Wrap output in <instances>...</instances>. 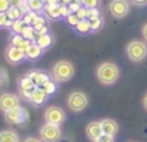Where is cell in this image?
Masks as SVG:
<instances>
[{
	"mask_svg": "<svg viewBox=\"0 0 147 142\" xmlns=\"http://www.w3.org/2000/svg\"><path fill=\"white\" fill-rule=\"evenodd\" d=\"M119 75H120L119 67L110 61L101 63L96 68V77H97L98 83L103 85H113L119 80Z\"/></svg>",
	"mask_w": 147,
	"mask_h": 142,
	"instance_id": "1",
	"label": "cell"
},
{
	"mask_svg": "<svg viewBox=\"0 0 147 142\" xmlns=\"http://www.w3.org/2000/svg\"><path fill=\"white\" fill-rule=\"evenodd\" d=\"M51 75H53L56 83H66V81L71 80L73 75H74V65H73V63H70L67 60L57 61L53 65V68H51Z\"/></svg>",
	"mask_w": 147,
	"mask_h": 142,
	"instance_id": "2",
	"label": "cell"
},
{
	"mask_svg": "<svg viewBox=\"0 0 147 142\" xmlns=\"http://www.w3.org/2000/svg\"><path fill=\"white\" fill-rule=\"evenodd\" d=\"M126 53L133 63H140L147 57V44L140 40H133L127 44Z\"/></svg>",
	"mask_w": 147,
	"mask_h": 142,
	"instance_id": "3",
	"label": "cell"
},
{
	"mask_svg": "<svg viewBox=\"0 0 147 142\" xmlns=\"http://www.w3.org/2000/svg\"><path fill=\"white\" fill-rule=\"evenodd\" d=\"M67 105L73 112H82L89 105V98L83 91H73L67 98Z\"/></svg>",
	"mask_w": 147,
	"mask_h": 142,
	"instance_id": "4",
	"label": "cell"
},
{
	"mask_svg": "<svg viewBox=\"0 0 147 142\" xmlns=\"http://www.w3.org/2000/svg\"><path fill=\"white\" fill-rule=\"evenodd\" d=\"M27 118H29L27 111L23 107H20V105L19 107H14V108H11V109H9V111L4 112V119L9 124L23 125V124L27 122Z\"/></svg>",
	"mask_w": 147,
	"mask_h": 142,
	"instance_id": "5",
	"label": "cell"
},
{
	"mask_svg": "<svg viewBox=\"0 0 147 142\" xmlns=\"http://www.w3.org/2000/svg\"><path fill=\"white\" fill-rule=\"evenodd\" d=\"M45 119H46L47 124L60 127L66 121V112H64L63 108L56 107V105H51V107H49L45 111Z\"/></svg>",
	"mask_w": 147,
	"mask_h": 142,
	"instance_id": "6",
	"label": "cell"
},
{
	"mask_svg": "<svg viewBox=\"0 0 147 142\" xmlns=\"http://www.w3.org/2000/svg\"><path fill=\"white\" fill-rule=\"evenodd\" d=\"M39 135H40L42 142H57L61 137V131H60V127L46 122L39 129Z\"/></svg>",
	"mask_w": 147,
	"mask_h": 142,
	"instance_id": "7",
	"label": "cell"
},
{
	"mask_svg": "<svg viewBox=\"0 0 147 142\" xmlns=\"http://www.w3.org/2000/svg\"><path fill=\"white\" fill-rule=\"evenodd\" d=\"M109 11L116 19H123L130 11V4L127 0H111L109 4Z\"/></svg>",
	"mask_w": 147,
	"mask_h": 142,
	"instance_id": "8",
	"label": "cell"
},
{
	"mask_svg": "<svg viewBox=\"0 0 147 142\" xmlns=\"http://www.w3.org/2000/svg\"><path fill=\"white\" fill-rule=\"evenodd\" d=\"M4 58L9 64H19L22 63L24 58H26V53L22 51L19 47H13V46H9L4 51Z\"/></svg>",
	"mask_w": 147,
	"mask_h": 142,
	"instance_id": "9",
	"label": "cell"
},
{
	"mask_svg": "<svg viewBox=\"0 0 147 142\" xmlns=\"http://www.w3.org/2000/svg\"><path fill=\"white\" fill-rule=\"evenodd\" d=\"M19 105H20V98L16 94L4 93V94L0 95V109L3 112H6L14 107H19Z\"/></svg>",
	"mask_w": 147,
	"mask_h": 142,
	"instance_id": "10",
	"label": "cell"
},
{
	"mask_svg": "<svg viewBox=\"0 0 147 142\" xmlns=\"http://www.w3.org/2000/svg\"><path fill=\"white\" fill-rule=\"evenodd\" d=\"M36 88H37V87H36V84L32 81L30 77L24 75V77H22V78L19 80V91H20V95H22L23 98L30 99V95H32V93H33Z\"/></svg>",
	"mask_w": 147,
	"mask_h": 142,
	"instance_id": "11",
	"label": "cell"
},
{
	"mask_svg": "<svg viewBox=\"0 0 147 142\" xmlns=\"http://www.w3.org/2000/svg\"><path fill=\"white\" fill-rule=\"evenodd\" d=\"M86 135L90 141L96 142L103 135V129H101V125H100V121H92L87 124L86 127Z\"/></svg>",
	"mask_w": 147,
	"mask_h": 142,
	"instance_id": "12",
	"label": "cell"
},
{
	"mask_svg": "<svg viewBox=\"0 0 147 142\" xmlns=\"http://www.w3.org/2000/svg\"><path fill=\"white\" fill-rule=\"evenodd\" d=\"M27 77L32 78V81L36 84V87H42L43 84L50 81V75L42 70H32V71L27 73Z\"/></svg>",
	"mask_w": 147,
	"mask_h": 142,
	"instance_id": "13",
	"label": "cell"
},
{
	"mask_svg": "<svg viewBox=\"0 0 147 142\" xmlns=\"http://www.w3.org/2000/svg\"><path fill=\"white\" fill-rule=\"evenodd\" d=\"M100 125H101V129H103V134L106 135H116L119 132V124L111 119V118H104L100 121Z\"/></svg>",
	"mask_w": 147,
	"mask_h": 142,
	"instance_id": "14",
	"label": "cell"
},
{
	"mask_svg": "<svg viewBox=\"0 0 147 142\" xmlns=\"http://www.w3.org/2000/svg\"><path fill=\"white\" fill-rule=\"evenodd\" d=\"M30 44H32V41H29V40H26L22 34H13L11 37H10V46H13V47H19L22 51H27V48L30 47Z\"/></svg>",
	"mask_w": 147,
	"mask_h": 142,
	"instance_id": "15",
	"label": "cell"
},
{
	"mask_svg": "<svg viewBox=\"0 0 147 142\" xmlns=\"http://www.w3.org/2000/svg\"><path fill=\"white\" fill-rule=\"evenodd\" d=\"M47 97L49 95L46 94L40 87H37L33 93H32V95H30V102L33 104V105H36V107H40V105H43L46 101H47Z\"/></svg>",
	"mask_w": 147,
	"mask_h": 142,
	"instance_id": "16",
	"label": "cell"
},
{
	"mask_svg": "<svg viewBox=\"0 0 147 142\" xmlns=\"http://www.w3.org/2000/svg\"><path fill=\"white\" fill-rule=\"evenodd\" d=\"M0 142H20V137L13 129L0 131Z\"/></svg>",
	"mask_w": 147,
	"mask_h": 142,
	"instance_id": "17",
	"label": "cell"
},
{
	"mask_svg": "<svg viewBox=\"0 0 147 142\" xmlns=\"http://www.w3.org/2000/svg\"><path fill=\"white\" fill-rule=\"evenodd\" d=\"M42 53H43V48L40 47L37 43H32L30 47L27 48V51H26V58L36 60V58H39L42 55Z\"/></svg>",
	"mask_w": 147,
	"mask_h": 142,
	"instance_id": "18",
	"label": "cell"
},
{
	"mask_svg": "<svg viewBox=\"0 0 147 142\" xmlns=\"http://www.w3.org/2000/svg\"><path fill=\"white\" fill-rule=\"evenodd\" d=\"M76 31L80 33V34H87L92 31V21L89 19H84V20H80L77 24H76Z\"/></svg>",
	"mask_w": 147,
	"mask_h": 142,
	"instance_id": "19",
	"label": "cell"
},
{
	"mask_svg": "<svg viewBox=\"0 0 147 142\" xmlns=\"http://www.w3.org/2000/svg\"><path fill=\"white\" fill-rule=\"evenodd\" d=\"M43 10H45V13L49 16L50 19H59V17H61L60 16V4H57V6L46 4Z\"/></svg>",
	"mask_w": 147,
	"mask_h": 142,
	"instance_id": "20",
	"label": "cell"
},
{
	"mask_svg": "<svg viewBox=\"0 0 147 142\" xmlns=\"http://www.w3.org/2000/svg\"><path fill=\"white\" fill-rule=\"evenodd\" d=\"M27 6H29V10L30 11L40 13V11H43L46 3L43 0H27Z\"/></svg>",
	"mask_w": 147,
	"mask_h": 142,
	"instance_id": "21",
	"label": "cell"
},
{
	"mask_svg": "<svg viewBox=\"0 0 147 142\" xmlns=\"http://www.w3.org/2000/svg\"><path fill=\"white\" fill-rule=\"evenodd\" d=\"M22 36H23L26 40L32 41V43H36V40H37L36 30L33 29V26H26V27L23 29V31H22Z\"/></svg>",
	"mask_w": 147,
	"mask_h": 142,
	"instance_id": "22",
	"label": "cell"
},
{
	"mask_svg": "<svg viewBox=\"0 0 147 142\" xmlns=\"http://www.w3.org/2000/svg\"><path fill=\"white\" fill-rule=\"evenodd\" d=\"M36 43L43 48V50H46V48H49L50 46L53 44V36L49 34V33H47V34H45V36H40V37H37Z\"/></svg>",
	"mask_w": 147,
	"mask_h": 142,
	"instance_id": "23",
	"label": "cell"
},
{
	"mask_svg": "<svg viewBox=\"0 0 147 142\" xmlns=\"http://www.w3.org/2000/svg\"><path fill=\"white\" fill-rule=\"evenodd\" d=\"M6 14H7V19H9V20H13V21L23 19V14H22V11H20L19 7H13V6H10V9L6 11Z\"/></svg>",
	"mask_w": 147,
	"mask_h": 142,
	"instance_id": "24",
	"label": "cell"
},
{
	"mask_svg": "<svg viewBox=\"0 0 147 142\" xmlns=\"http://www.w3.org/2000/svg\"><path fill=\"white\" fill-rule=\"evenodd\" d=\"M27 24L23 21V19H20V20H16V21H13V24H11V30H13V33H16V34H22V31H23V29L26 27Z\"/></svg>",
	"mask_w": 147,
	"mask_h": 142,
	"instance_id": "25",
	"label": "cell"
},
{
	"mask_svg": "<svg viewBox=\"0 0 147 142\" xmlns=\"http://www.w3.org/2000/svg\"><path fill=\"white\" fill-rule=\"evenodd\" d=\"M40 88H42V90H43V91H45V93H46L47 95L54 94V93H56V90H57V87H56V83H54V81H51V80H50V81H47L46 84H43Z\"/></svg>",
	"mask_w": 147,
	"mask_h": 142,
	"instance_id": "26",
	"label": "cell"
},
{
	"mask_svg": "<svg viewBox=\"0 0 147 142\" xmlns=\"http://www.w3.org/2000/svg\"><path fill=\"white\" fill-rule=\"evenodd\" d=\"M100 17V11H98V9H87V19L90 20V21H93V20H96Z\"/></svg>",
	"mask_w": 147,
	"mask_h": 142,
	"instance_id": "27",
	"label": "cell"
},
{
	"mask_svg": "<svg viewBox=\"0 0 147 142\" xmlns=\"http://www.w3.org/2000/svg\"><path fill=\"white\" fill-rule=\"evenodd\" d=\"M82 4L86 9H96L100 4V0H82Z\"/></svg>",
	"mask_w": 147,
	"mask_h": 142,
	"instance_id": "28",
	"label": "cell"
},
{
	"mask_svg": "<svg viewBox=\"0 0 147 142\" xmlns=\"http://www.w3.org/2000/svg\"><path fill=\"white\" fill-rule=\"evenodd\" d=\"M101 27H103V19L101 17H98V19L92 21V31H98Z\"/></svg>",
	"mask_w": 147,
	"mask_h": 142,
	"instance_id": "29",
	"label": "cell"
},
{
	"mask_svg": "<svg viewBox=\"0 0 147 142\" xmlns=\"http://www.w3.org/2000/svg\"><path fill=\"white\" fill-rule=\"evenodd\" d=\"M74 14L79 17V20H84V19H87V9L86 7H80Z\"/></svg>",
	"mask_w": 147,
	"mask_h": 142,
	"instance_id": "30",
	"label": "cell"
},
{
	"mask_svg": "<svg viewBox=\"0 0 147 142\" xmlns=\"http://www.w3.org/2000/svg\"><path fill=\"white\" fill-rule=\"evenodd\" d=\"M79 21H80V20H79V17H77L74 13H70V14L67 16V23H69V24H71V26L76 27V24H77Z\"/></svg>",
	"mask_w": 147,
	"mask_h": 142,
	"instance_id": "31",
	"label": "cell"
},
{
	"mask_svg": "<svg viewBox=\"0 0 147 142\" xmlns=\"http://www.w3.org/2000/svg\"><path fill=\"white\" fill-rule=\"evenodd\" d=\"M10 9V1L9 0H0V13H6Z\"/></svg>",
	"mask_w": 147,
	"mask_h": 142,
	"instance_id": "32",
	"label": "cell"
},
{
	"mask_svg": "<svg viewBox=\"0 0 147 142\" xmlns=\"http://www.w3.org/2000/svg\"><path fill=\"white\" fill-rule=\"evenodd\" d=\"M47 33H49V24H45L43 27H40L39 30H36V36H37V37L45 36V34H47Z\"/></svg>",
	"mask_w": 147,
	"mask_h": 142,
	"instance_id": "33",
	"label": "cell"
},
{
	"mask_svg": "<svg viewBox=\"0 0 147 142\" xmlns=\"http://www.w3.org/2000/svg\"><path fill=\"white\" fill-rule=\"evenodd\" d=\"M96 142H114V137H113V135H106V134H103Z\"/></svg>",
	"mask_w": 147,
	"mask_h": 142,
	"instance_id": "34",
	"label": "cell"
},
{
	"mask_svg": "<svg viewBox=\"0 0 147 142\" xmlns=\"http://www.w3.org/2000/svg\"><path fill=\"white\" fill-rule=\"evenodd\" d=\"M80 4H82V3H79V1H71V3L69 4V10H70V13H76V11L80 9Z\"/></svg>",
	"mask_w": 147,
	"mask_h": 142,
	"instance_id": "35",
	"label": "cell"
},
{
	"mask_svg": "<svg viewBox=\"0 0 147 142\" xmlns=\"http://www.w3.org/2000/svg\"><path fill=\"white\" fill-rule=\"evenodd\" d=\"M10 1V6H13V7H20L26 0H9Z\"/></svg>",
	"mask_w": 147,
	"mask_h": 142,
	"instance_id": "36",
	"label": "cell"
},
{
	"mask_svg": "<svg viewBox=\"0 0 147 142\" xmlns=\"http://www.w3.org/2000/svg\"><path fill=\"white\" fill-rule=\"evenodd\" d=\"M7 21V14L6 13H0V27H4Z\"/></svg>",
	"mask_w": 147,
	"mask_h": 142,
	"instance_id": "37",
	"label": "cell"
},
{
	"mask_svg": "<svg viewBox=\"0 0 147 142\" xmlns=\"http://www.w3.org/2000/svg\"><path fill=\"white\" fill-rule=\"evenodd\" d=\"M23 142H42V139H39V138H34V137H27L26 139Z\"/></svg>",
	"mask_w": 147,
	"mask_h": 142,
	"instance_id": "38",
	"label": "cell"
},
{
	"mask_svg": "<svg viewBox=\"0 0 147 142\" xmlns=\"http://www.w3.org/2000/svg\"><path fill=\"white\" fill-rule=\"evenodd\" d=\"M142 34H143V39L147 41V23L143 26V29H142Z\"/></svg>",
	"mask_w": 147,
	"mask_h": 142,
	"instance_id": "39",
	"label": "cell"
},
{
	"mask_svg": "<svg viewBox=\"0 0 147 142\" xmlns=\"http://www.w3.org/2000/svg\"><path fill=\"white\" fill-rule=\"evenodd\" d=\"M136 6H143V4H146L147 3V0H131Z\"/></svg>",
	"mask_w": 147,
	"mask_h": 142,
	"instance_id": "40",
	"label": "cell"
},
{
	"mask_svg": "<svg viewBox=\"0 0 147 142\" xmlns=\"http://www.w3.org/2000/svg\"><path fill=\"white\" fill-rule=\"evenodd\" d=\"M143 107H144V109L147 111V94L144 95V98H143Z\"/></svg>",
	"mask_w": 147,
	"mask_h": 142,
	"instance_id": "41",
	"label": "cell"
},
{
	"mask_svg": "<svg viewBox=\"0 0 147 142\" xmlns=\"http://www.w3.org/2000/svg\"><path fill=\"white\" fill-rule=\"evenodd\" d=\"M73 0H63V4H66V6H69L70 3H71Z\"/></svg>",
	"mask_w": 147,
	"mask_h": 142,
	"instance_id": "42",
	"label": "cell"
},
{
	"mask_svg": "<svg viewBox=\"0 0 147 142\" xmlns=\"http://www.w3.org/2000/svg\"><path fill=\"white\" fill-rule=\"evenodd\" d=\"M130 142H134V141H130Z\"/></svg>",
	"mask_w": 147,
	"mask_h": 142,
	"instance_id": "43",
	"label": "cell"
}]
</instances>
